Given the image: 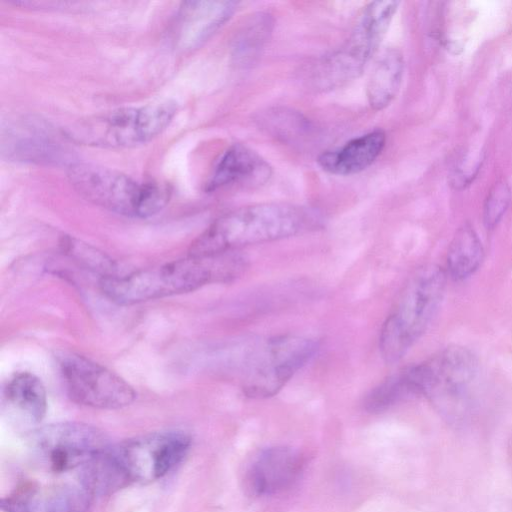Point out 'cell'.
<instances>
[{"mask_svg":"<svg viewBox=\"0 0 512 512\" xmlns=\"http://www.w3.org/2000/svg\"><path fill=\"white\" fill-rule=\"evenodd\" d=\"M247 260L238 251L206 258L188 256L124 276L102 277L101 292L119 305H133L194 291L214 281H229L241 275Z\"/></svg>","mask_w":512,"mask_h":512,"instance_id":"1","label":"cell"},{"mask_svg":"<svg viewBox=\"0 0 512 512\" xmlns=\"http://www.w3.org/2000/svg\"><path fill=\"white\" fill-rule=\"evenodd\" d=\"M319 216L302 206L270 202L254 204L217 218L190 245L188 256L206 258L314 230Z\"/></svg>","mask_w":512,"mask_h":512,"instance_id":"2","label":"cell"},{"mask_svg":"<svg viewBox=\"0 0 512 512\" xmlns=\"http://www.w3.org/2000/svg\"><path fill=\"white\" fill-rule=\"evenodd\" d=\"M446 274L429 264L419 268L403 287L379 335L387 363L399 361L427 330L443 299Z\"/></svg>","mask_w":512,"mask_h":512,"instance_id":"3","label":"cell"},{"mask_svg":"<svg viewBox=\"0 0 512 512\" xmlns=\"http://www.w3.org/2000/svg\"><path fill=\"white\" fill-rule=\"evenodd\" d=\"M67 177L84 199L126 217H151L168 204L171 196L170 188L165 184L138 181L92 163L70 164Z\"/></svg>","mask_w":512,"mask_h":512,"instance_id":"4","label":"cell"},{"mask_svg":"<svg viewBox=\"0 0 512 512\" xmlns=\"http://www.w3.org/2000/svg\"><path fill=\"white\" fill-rule=\"evenodd\" d=\"M177 111L165 100L124 107L78 120L63 130L70 142L100 148H128L149 142L170 124Z\"/></svg>","mask_w":512,"mask_h":512,"instance_id":"5","label":"cell"},{"mask_svg":"<svg viewBox=\"0 0 512 512\" xmlns=\"http://www.w3.org/2000/svg\"><path fill=\"white\" fill-rule=\"evenodd\" d=\"M318 349L317 341L299 335L273 336L249 346L243 357V392L255 399L274 396Z\"/></svg>","mask_w":512,"mask_h":512,"instance_id":"6","label":"cell"},{"mask_svg":"<svg viewBox=\"0 0 512 512\" xmlns=\"http://www.w3.org/2000/svg\"><path fill=\"white\" fill-rule=\"evenodd\" d=\"M398 6L397 1L368 4L348 40L318 65L316 83L331 88L357 77L376 53Z\"/></svg>","mask_w":512,"mask_h":512,"instance_id":"7","label":"cell"},{"mask_svg":"<svg viewBox=\"0 0 512 512\" xmlns=\"http://www.w3.org/2000/svg\"><path fill=\"white\" fill-rule=\"evenodd\" d=\"M109 445L95 427L78 422L44 426L32 433L29 450L35 463L47 472H80Z\"/></svg>","mask_w":512,"mask_h":512,"instance_id":"8","label":"cell"},{"mask_svg":"<svg viewBox=\"0 0 512 512\" xmlns=\"http://www.w3.org/2000/svg\"><path fill=\"white\" fill-rule=\"evenodd\" d=\"M190 436L180 430L141 435L113 447L116 462L127 484L148 483L171 472L184 459Z\"/></svg>","mask_w":512,"mask_h":512,"instance_id":"9","label":"cell"},{"mask_svg":"<svg viewBox=\"0 0 512 512\" xmlns=\"http://www.w3.org/2000/svg\"><path fill=\"white\" fill-rule=\"evenodd\" d=\"M59 366L66 391L76 403L99 409H119L136 396L133 387L116 373L75 353L60 357Z\"/></svg>","mask_w":512,"mask_h":512,"instance_id":"10","label":"cell"},{"mask_svg":"<svg viewBox=\"0 0 512 512\" xmlns=\"http://www.w3.org/2000/svg\"><path fill=\"white\" fill-rule=\"evenodd\" d=\"M411 369L419 395L440 398L457 395L474 379L477 360L468 349L452 346Z\"/></svg>","mask_w":512,"mask_h":512,"instance_id":"11","label":"cell"},{"mask_svg":"<svg viewBox=\"0 0 512 512\" xmlns=\"http://www.w3.org/2000/svg\"><path fill=\"white\" fill-rule=\"evenodd\" d=\"M93 494L79 481L25 482L2 499L5 512H87Z\"/></svg>","mask_w":512,"mask_h":512,"instance_id":"12","label":"cell"},{"mask_svg":"<svg viewBox=\"0 0 512 512\" xmlns=\"http://www.w3.org/2000/svg\"><path fill=\"white\" fill-rule=\"evenodd\" d=\"M233 1H186L180 6L172 24L174 45L182 51L201 46L234 14Z\"/></svg>","mask_w":512,"mask_h":512,"instance_id":"13","label":"cell"},{"mask_svg":"<svg viewBox=\"0 0 512 512\" xmlns=\"http://www.w3.org/2000/svg\"><path fill=\"white\" fill-rule=\"evenodd\" d=\"M302 465L301 456L292 448H267L258 454L245 473L246 493L250 496L278 493L298 478Z\"/></svg>","mask_w":512,"mask_h":512,"instance_id":"14","label":"cell"},{"mask_svg":"<svg viewBox=\"0 0 512 512\" xmlns=\"http://www.w3.org/2000/svg\"><path fill=\"white\" fill-rule=\"evenodd\" d=\"M271 174L270 165L257 152L242 144H233L216 161L205 190L213 192L233 185L260 186Z\"/></svg>","mask_w":512,"mask_h":512,"instance_id":"15","label":"cell"},{"mask_svg":"<svg viewBox=\"0 0 512 512\" xmlns=\"http://www.w3.org/2000/svg\"><path fill=\"white\" fill-rule=\"evenodd\" d=\"M61 144L46 125L24 120L8 127L3 135L2 150L17 160L60 162L67 157L66 148Z\"/></svg>","mask_w":512,"mask_h":512,"instance_id":"16","label":"cell"},{"mask_svg":"<svg viewBox=\"0 0 512 512\" xmlns=\"http://www.w3.org/2000/svg\"><path fill=\"white\" fill-rule=\"evenodd\" d=\"M385 143V132L376 129L348 141L341 147L323 152L317 162L327 173L338 176L354 175L376 161Z\"/></svg>","mask_w":512,"mask_h":512,"instance_id":"17","label":"cell"},{"mask_svg":"<svg viewBox=\"0 0 512 512\" xmlns=\"http://www.w3.org/2000/svg\"><path fill=\"white\" fill-rule=\"evenodd\" d=\"M9 412L27 424H37L47 410V394L41 380L30 372L14 374L5 387Z\"/></svg>","mask_w":512,"mask_h":512,"instance_id":"18","label":"cell"},{"mask_svg":"<svg viewBox=\"0 0 512 512\" xmlns=\"http://www.w3.org/2000/svg\"><path fill=\"white\" fill-rule=\"evenodd\" d=\"M404 60L396 48L385 50L377 60L367 85L368 102L382 110L395 99L403 78Z\"/></svg>","mask_w":512,"mask_h":512,"instance_id":"19","label":"cell"},{"mask_svg":"<svg viewBox=\"0 0 512 512\" xmlns=\"http://www.w3.org/2000/svg\"><path fill=\"white\" fill-rule=\"evenodd\" d=\"M483 259V246L470 224L455 233L447 252V274L456 281L470 277Z\"/></svg>","mask_w":512,"mask_h":512,"instance_id":"20","label":"cell"},{"mask_svg":"<svg viewBox=\"0 0 512 512\" xmlns=\"http://www.w3.org/2000/svg\"><path fill=\"white\" fill-rule=\"evenodd\" d=\"M272 27V18L268 14L252 15L234 40L233 56L236 62L251 64L269 39Z\"/></svg>","mask_w":512,"mask_h":512,"instance_id":"21","label":"cell"},{"mask_svg":"<svg viewBox=\"0 0 512 512\" xmlns=\"http://www.w3.org/2000/svg\"><path fill=\"white\" fill-rule=\"evenodd\" d=\"M511 200L510 188L505 181L496 182L490 189L483 209V222L493 229L502 219Z\"/></svg>","mask_w":512,"mask_h":512,"instance_id":"22","label":"cell"},{"mask_svg":"<svg viewBox=\"0 0 512 512\" xmlns=\"http://www.w3.org/2000/svg\"><path fill=\"white\" fill-rule=\"evenodd\" d=\"M62 245L65 250L71 256L79 260V262L85 264L90 269L102 272V277L111 275L109 272L112 268V262L101 252H97L95 249L85 244L74 241L72 238L64 240Z\"/></svg>","mask_w":512,"mask_h":512,"instance_id":"23","label":"cell"}]
</instances>
